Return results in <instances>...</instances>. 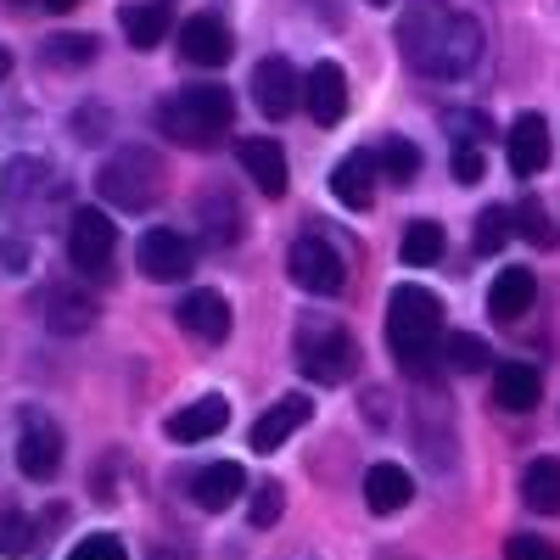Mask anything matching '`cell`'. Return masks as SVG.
I'll return each mask as SVG.
<instances>
[{
	"mask_svg": "<svg viewBox=\"0 0 560 560\" xmlns=\"http://www.w3.org/2000/svg\"><path fill=\"white\" fill-rule=\"evenodd\" d=\"M404 62L427 79H465L482 62V23L471 12L448 7V0H420L415 12L398 18Z\"/></svg>",
	"mask_w": 560,
	"mask_h": 560,
	"instance_id": "1",
	"label": "cell"
},
{
	"mask_svg": "<svg viewBox=\"0 0 560 560\" xmlns=\"http://www.w3.org/2000/svg\"><path fill=\"white\" fill-rule=\"evenodd\" d=\"M443 342V303L438 292L415 287V280H404V287H393L387 298V348L404 370H432V353Z\"/></svg>",
	"mask_w": 560,
	"mask_h": 560,
	"instance_id": "2",
	"label": "cell"
},
{
	"mask_svg": "<svg viewBox=\"0 0 560 560\" xmlns=\"http://www.w3.org/2000/svg\"><path fill=\"white\" fill-rule=\"evenodd\" d=\"M230 118H236V96H230L224 84H191V90H179V96H168L158 107V129L174 147H197V152L213 147L230 129Z\"/></svg>",
	"mask_w": 560,
	"mask_h": 560,
	"instance_id": "3",
	"label": "cell"
},
{
	"mask_svg": "<svg viewBox=\"0 0 560 560\" xmlns=\"http://www.w3.org/2000/svg\"><path fill=\"white\" fill-rule=\"evenodd\" d=\"M96 185H102V197H107L113 208L147 213V208H158V202L168 197V168H163V158H158L152 147H124V152H113V158L102 163Z\"/></svg>",
	"mask_w": 560,
	"mask_h": 560,
	"instance_id": "4",
	"label": "cell"
},
{
	"mask_svg": "<svg viewBox=\"0 0 560 560\" xmlns=\"http://www.w3.org/2000/svg\"><path fill=\"white\" fill-rule=\"evenodd\" d=\"M298 370L314 387H342L359 370V342L342 331L337 319H303V331H298Z\"/></svg>",
	"mask_w": 560,
	"mask_h": 560,
	"instance_id": "5",
	"label": "cell"
},
{
	"mask_svg": "<svg viewBox=\"0 0 560 560\" xmlns=\"http://www.w3.org/2000/svg\"><path fill=\"white\" fill-rule=\"evenodd\" d=\"M62 197V179L45 158H12L0 168V213L7 219H39Z\"/></svg>",
	"mask_w": 560,
	"mask_h": 560,
	"instance_id": "6",
	"label": "cell"
},
{
	"mask_svg": "<svg viewBox=\"0 0 560 560\" xmlns=\"http://www.w3.org/2000/svg\"><path fill=\"white\" fill-rule=\"evenodd\" d=\"M287 269H292V280H298L308 298H337V292L348 287V258L325 242V236H298Z\"/></svg>",
	"mask_w": 560,
	"mask_h": 560,
	"instance_id": "7",
	"label": "cell"
},
{
	"mask_svg": "<svg viewBox=\"0 0 560 560\" xmlns=\"http://www.w3.org/2000/svg\"><path fill=\"white\" fill-rule=\"evenodd\" d=\"M18 471L28 482H51L62 471V427L45 409H23L18 420Z\"/></svg>",
	"mask_w": 560,
	"mask_h": 560,
	"instance_id": "8",
	"label": "cell"
},
{
	"mask_svg": "<svg viewBox=\"0 0 560 560\" xmlns=\"http://www.w3.org/2000/svg\"><path fill=\"white\" fill-rule=\"evenodd\" d=\"M113 253H118V224L102 208H79L68 219V258H73V269L102 275L113 264Z\"/></svg>",
	"mask_w": 560,
	"mask_h": 560,
	"instance_id": "9",
	"label": "cell"
},
{
	"mask_svg": "<svg viewBox=\"0 0 560 560\" xmlns=\"http://www.w3.org/2000/svg\"><path fill=\"white\" fill-rule=\"evenodd\" d=\"M102 314V303L90 298L84 287H73V280H57V287H45L39 292V319H45V331H57V337H79L90 331Z\"/></svg>",
	"mask_w": 560,
	"mask_h": 560,
	"instance_id": "10",
	"label": "cell"
},
{
	"mask_svg": "<svg viewBox=\"0 0 560 560\" xmlns=\"http://www.w3.org/2000/svg\"><path fill=\"white\" fill-rule=\"evenodd\" d=\"M253 102L264 118H287L292 107H303V79L287 57H264L253 68Z\"/></svg>",
	"mask_w": 560,
	"mask_h": 560,
	"instance_id": "11",
	"label": "cell"
},
{
	"mask_svg": "<svg viewBox=\"0 0 560 560\" xmlns=\"http://www.w3.org/2000/svg\"><path fill=\"white\" fill-rule=\"evenodd\" d=\"M135 258H140V275L147 280H185L191 275V242H185L179 230H168V224L147 230L140 247H135Z\"/></svg>",
	"mask_w": 560,
	"mask_h": 560,
	"instance_id": "12",
	"label": "cell"
},
{
	"mask_svg": "<svg viewBox=\"0 0 560 560\" xmlns=\"http://www.w3.org/2000/svg\"><path fill=\"white\" fill-rule=\"evenodd\" d=\"M236 158H242L247 179L258 185L264 197H287L292 168H287V152H280V140H269V135H247V140H236Z\"/></svg>",
	"mask_w": 560,
	"mask_h": 560,
	"instance_id": "13",
	"label": "cell"
},
{
	"mask_svg": "<svg viewBox=\"0 0 560 560\" xmlns=\"http://www.w3.org/2000/svg\"><path fill=\"white\" fill-rule=\"evenodd\" d=\"M174 314H179V331L197 337V342H224V337H230V303H224V292H213V287L185 292Z\"/></svg>",
	"mask_w": 560,
	"mask_h": 560,
	"instance_id": "14",
	"label": "cell"
},
{
	"mask_svg": "<svg viewBox=\"0 0 560 560\" xmlns=\"http://www.w3.org/2000/svg\"><path fill=\"white\" fill-rule=\"evenodd\" d=\"M230 51H236V39H230V28H224L213 12L179 23V57L191 62V68H224Z\"/></svg>",
	"mask_w": 560,
	"mask_h": 560,
	"instance_id": "15",
	"label": "cell"
},
{
	"mask_svg": "<svg viewBox=\"0 0 560 560\" xmlns=\"http://www.w3.org/2000/svg\"><path fill=\"white\" fill-rule=\"evenodd\" d=\"M303 107H308V118L325 129V124H337L342 113H348V73H342V62H314L308 68V79H303Z\"/></svg>",
	"mask_w": 560,
	"mask_h": 560,
	"instance_id": "16",
	"label": "cell"
},
{
	"mask_svg": "<svg viewBox=\"0 0 560 560\" xmlns=\"http://www.w3.org/2000/svg\"><path fill=\"white\" fill-rule=\"evenodd\" d=\"M504 152H510V168H516L522 179L544 174L549 168V124L538 113H522L516 124H510V135H504Z\"/></svg>",
	"mask_w": 560,
	"mask_h": 560,
	"instance_id": "17",
	"label": "cell"
},
{
	"mask_svg": "<svg viewBox=\"0 0 560 560\" xmlns=\"http://www.w3.org/2000/svg\"><path fill=\"white\" fill-rule=\"evenodd\" d=\"M308 415H314V404H308L303 393H287L275 409H264V415L253 420V448H258V454H275L292 432H303V427H308Z\"/></svg>",
	"mask_w": 560,
	"mask_h": 560,
	"instance_id": "18",
	"label": "cell"
},
{
	"mask_svg": "<svg viewBox=\"0 0 560 560\" xmlns=\"http://www.w3.org/2000/svg\"><path fill=\"white\" fill-rule=\"evenodd\" d=\"M376 152H348L337 168H331V197L353 213H364L370 202H376Z\"/></svg>",
	"mask_w": 560,
	"mask_h": 560,
	"instance_id": "19",
	"label": "cell"
},
{
	"mask_svg": "<svg viewBox=\"0 0 560 560\" xmlns=\"http://www.w3.org/2000/svg\"><path fill=\"white\" fill-rule=\"evenodd\" d=\"M230 427V404L219 398V393H208V398H197V404H185L179 415H168V438L174 443H208V438H219Z\"/></svg>",
	"mask_w": 560,
	"mask_h": 560,
	"instance_id": "20",
	"label": "cell"
},
{
	"mask_svg": "<svg viewBox=\"0 0 560 560\" xmlns=\"http://www.w3.org/2000/svg\"><path fill=\"white\" fill-rule=\"evenodd\" d=\"M533 298H538V275L533 269H516V264H504L499 269V280L488 287V314L504 325V319H522L527 308H533Z\"/></svg>",
	"mask_w": 560,
	"mask_h": 560,
	"instance_id": "21",
	"label": "cell"
},
{
	"mask_svg": "<svg viewBox=\"0 0 560 560\" xmlns=\"http://www.w3.org/2000/svg\"><path fill=\"white\" fill-rule=\"evenodd\" d=\"M409 499H415V482H409L404 465L382 459V465H370V471H364V504L376 510V516H398Z\"/></svg>",
	"mask_w": 560,
	"mask_h": 560,
	"instance_id": "22",
	"label": "cell"
},
{
	"mask_svg": "<svg viewBox=\"0 0 560 560\" xmlns=\"http://www.w3.org/2000/svg\"><path fill=\"white\" fill-rule=\"evenodd\" d=\"M493 404L510 409V415H533L544 404V376L533 364H499L493 376Z\"/></svg>",
	"mask_w": 560,
	"mask_h": 560,
	"instance_id": "23",
	"label": "cell"
},
{
	"mask_svg": "<svg viewBox=\"0 0 560 560\" xmlns=\"http://www.w3.org/2000/svg\"><path fill=\"white\" fill-rule=\"evenodd\" d=\"M191 493H197L202 510H230V504L247 493V471H242L236 459H213V465H202V471H197Z\"/></svg>",
	"mask_w": 560,
	"mask_h": 560,
	"instance_id": "24",
	"label": "cell"
},
{
	"mask_svg": "<svg viewBox=\"0 0 560 560\" xmlns=\"http://www.w3.org/2000/svg\"><path fill=\"white\" fill-rule=\"evenodd\" d=\"M118 28L129 34L135 51H152V45H163V34L174 28V12H168V0H129L118 12Z\"/></svg>",
	"mask_w": 560,
	"mask_h": 560,
	"instance_id": "25",
	"label": "cell"
},
{
	"mask_svg": "<svg viewBox=\"0 0 560 560\" xmlns=\"http://www.w3.org/2000/svg\"><path fill=\"white\" fill-rule=\"evenodd\" d=\"M522 499L527 510H538V516H555L560 510V459H533L527 471H522Z\"/></svg>",
	"mask_w": 560,
	"mask_h": 560,
	"instance_id": "26",
	"label": "cell"
},
{
	"mask_svg": "<svg viewBox=\"0 0 560 560\" xmlns=\"http://www.w3.org/2000/svg\"><path fill=\"white\" fill-rule=\"evenodd\" d=\"M443 247H448L443 224H438V219H415V224L404 230V242H398V258H404L409 269H427V264L443 258Z\"/></svg>",
	"mask_w": 560,
	"mask_h": 560,
	"instance_id": "27",
	"label": "cell"
},
{
	"mask_svg": "<svg viewBox=\"0 0 560 560\" xmlns=\"http://www.w3.org/2000/svg\"><path fill=\"white\" fill-rule=\"evenodd\" d=\"M488 342L482 337H471V331H454V337H443V364L448 370H459V376H482L488 370Z\"/></svg>",
	"mask_w": 560,
	"mask_h": 560,
	"instance_id": "28",
	"label": "cell"
},
{
	"mask_svg": "<svg viewBox=\"0 0 560 560\" xmlns=\"http://www.w3.org/2000/svg\"><path fill=\"white\" fill-rule=\"evenodd\" d=\"M376 168H382L393 185H409V179L420 174V152H415V140H404V135H387L382 147H376Z\"/></svg>",
	"mask_w": 560,
	"mask_h": 560,
	"instance_id": "29",
	"label": "cell"
},
{
	"mask_svg": "<svg viewBox=\"0 0 560 560\" xmlns=\"http://www.w3.org/2000/svg\"><path fill=\"white\" fill-rule=\"evenodd\" d=\"M202 224H208L202 236H208L213 247H230V242L242 236V208L230 202V197H208V202H202Z\"/></svg>",
	"mask_w": 560,
	"mask_h": 560,
	"instance_id": "30",
	"label": "cell"
},
{
	"mask_svg": "<svg viewBox=\"0 0 560 560\" xmlns=\"http://www.w3.org/2000/svg\"><path fill=\"white\" fill-rule=\"evenodd\" d=\"M510 224H516V213H510V208H482V213H477V236H471V247H477L482 258L504 253V242H510Z\"/></svg>",
	"mask_w": 560,
	"mask_h": 560,
	"instance_id": "31",
	"label": "cell"
},
{
	"mask_svg": "<svg viewBox=\"0 0 560 560\" xmlns=\"http://www.w3.org/2000/svg\"><path fill=\"white\" fill-rule=\"evenodd\" d=\"M45 62L51 68H84V62H96V39L90 34H57V39H45Z\"/></svg>",
	"mask_w": 560,
	"mask_h": 560,
	"instance_id": "32",
	"label": "cell"
},
{
	"mask_svg": "<svg viewBox=\"0 0 560 560\" xmlns=\"http://www.w3.org/2000/svg\"><path fill=\"white\" fill-rule=\"evenodd\" d=\"M280 510H287V493H280V482H258L253 499H247V522H253V527H275Z\"/></svg>",
	"mask_w": 560,
	"mask_h": 560,
	"instance_id": "33",
	"label": "cell"
},
{
	"mask_svg": "<svg viewBox=\"0 0 560 560\" xmlns=\"http://www.w3.org/2000/svg\"><path fill=\"white\" fill-rule=\"evenodd\" d=\"M443 129L454 135V147H482V140L493 135V124L482 113H454V107L443 113Z\"/></svg>",
	"mask_w": 560,
	"mask_h": 560,
	"instance_id": "34",
	"label": "cell"
},
{
	"mask_svg": "<svg viewBox=\"0 0 560 560\" xmlns=\"http://www.w3.org/2000/svg\"><path fill=\"white\" fill-rule=\"evenodd\" d=\"M516 224H522V236H527L533 247H549V242H555V224H549V213H544V202H538V197H522Z\"/></svg>",
	"mask_w": 560,
	"mask_h": 560,
	"instance_id": "35",
	"label": "cell"
},
{
	"mask_svg": "<svg viewBox=\"0 0 560 560\" xmlns=\"http://www.w3.org/2000/svg\"><path fill=\"white\" fill-rule=\"evenodd\" d=\"M504 560H560V549L538 533H516V538H504Z\"/></svg>",
	"mask_w": 560,
	"mask_h": 560,
	"instance_id": "36",
	"label": "cell"
},
{
	"mask_svg": "<svg viewBox=\"0 0 560 560\" xmlns=\"http://www.w3.org/2000/svg\"><path fill=\"white\" fill-rule=\"evenodd\" d=\"M34 544H28V522L18 516V510H12V516H0V555H7V560H23Z\"/></svg>",
	"mask_w": 560,
	"mask_h": 560,
	"instance_id": "37",
	"label": "cell"
},
{
	"mask_svg": "<svg viewBox=\"0 0 560 560\" xmlns=\"http://www.w3.org/2000/svg\"><path fill=\"white\" fill-rule=\"evenodd\" d=\"M68 560H129V555H124V544H118L113 533H96V538L73 544V555H68Z\"/></svg>",
	"mask_w": 560,
	"mask_h": 560,
	"instance_id": "38",
	"label": "cell"
},
{
	"mask_svg": "<svg viewBox=\"0 0 560 560\" xmlns=\"http://www.w3.org/2000/svg\"><path fill=\"white\" fill-rule=\"evenodd\" d=\"M448 168H454L459 185H477V179H482V147H454Z\"/></svg>",
	"mask_w": 560,
	"mask_h": 560,
	"instance_id": "39",
	"label": "cell"
},
{
	"mask_svg": "<svg viewBox=\"0 0 560 560\" xmlns=\"http://www.w3.org/2000/svg\"><path fill=\"white\" fill-rule=\"evenodd\" d=\"M0 264H7L12 275H18V269H28V247H23V242H12V236H0Z\"/></svg>",
	"mask_w": 560,
	"mask_h": 560,
	"instance_id": "40",
	"label": "cell"
},
{
	"mask_svg": "<svg viewBox=\"0 0 560 560\" xmlns=\"http://www.w3.org/2000/svg\"><path fill=\"white\" fill-rule=\"evenodd\" d=\"M45 7H51V12H73V7H79V0H45Z\"/></svg>",
	"mask_w": 560,
	"mask_h": 560,
	"instance_id": "41",
	"label": "cell"
},
{
	"mask_svg": "<svg viewBox=\"0 0 560 560\" xmlns=\"http://www.w3.org/2000/svg\"><path fill=\"white\" fill-rule=\"evenodd\" d=\"M12 68V51H7V45H0V73H7Z\"/></svg>",
	"mask_w": 560,
	"mask_h": 560,
	"instance_id": "42",
	"label": "cell"
},
{
	"mask_svg": "<svg viewBox=\"0 0 560 560\" xmlns=\"http://www.w3.org/2000/svg\"><path fill=\"white\" fill-rule=\"evenodd\" d=\"M370 7H393V0H370Z\"/></svg>",
	"mask_w": 560,
	"mask_h": 560,
	"instance_id": "43",
	"label": "cell"
}]
</instances>
